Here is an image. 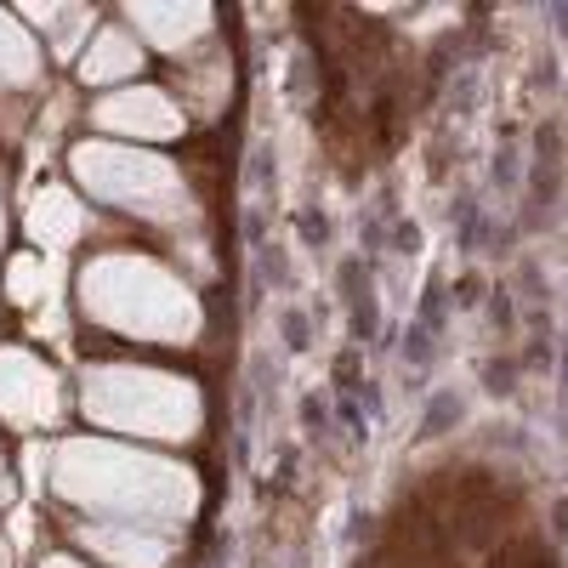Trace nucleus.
<instances>
[{
    "instance_id": "obj_10",
    "label": "nucleus",
    "mask_w": 568,
    "mask_h": 568,
    "mask_svg": "<svg viewBox=\"0 0 568 568\" xmlns=\"http://www.w3.org/2000/svg\"><path fill=\"white\" fill-rule=\"evenodd\" d=\"M142 58H149V45H142L125 23H103L98 34H91L85 58H80V80H85V85H114V91H120V85L136 80Z\"/></svg>"
},
{
    "instance_id": "obj_16",
    "label": "nucleus",
    "mask_w": 568,
    "mask_h": 568,
    "mask_svg": "<svg viewBox=\"0 0 568 568\" xmlns=\"http://www.w3.org/2000/svg\"><path fill=\"white\" fill-rule=\"evenodd\" d=\"M34 568H85V562H80V557H69V551H45Z\"/></svg>"
},
{
    "instance_id": "obj_7",
    "label": "nucleus",
    "mask_w": 568,
    "mask_h": 568,
    "mask_svg": "<svg viewBox=\"0 0 568 568\" xmlns=\"http://www.w3.org/2000/svg\"><path fill=\"white\" fill-rule=\"evenodd\" d=\"M74 546H85L109 568H171L176 562V535L149 529V524H80Z\"/></svg>"
},
{
    "instance_id": "obj_2",
    "label": "nucleus",
    "mask_w": 568,
    "mask_h": 568,
    "mask_svg": "<svg viewBox=\"0 0 568 568\" xmlns=\"http://www.w3.org/2000/svg\"><path fill=\"white\" fill-rule=\"evenodd\" d=\"M74 302L91 324L131 336V342L194 347L205 329V307L194 296V284L136 251H109L98 262H85L74 278Z\"/></svg>"
},
{
    "instance_id": "obj_9",
    "label": "nucleus",
    "mask_w": 568,
    "mask_h": 568,
    "mask_svg": "<svg viewBox=\"0 0 568 568\" xmlns=\"http://www.w3.org/2000/svg\"><path fill=\"white\" fill-rule=\"evenodd\" d=\"M23 233L45 251V256H58L69 245H80V233H85V205L69 182H40L29 205H23Z\"/></svg>"
},
{
    "instance_id": "obj_8",
    "label": "nucleus",
    "mask_w": 568,
    "mask_h": 568,
    "mask_svg": "<svg viewBox=\"0 0 568 568\" xmlns=\"http://www.w3.org/2000/svg\"><path fill=\"white\" fill-rule=\"evenodd\" d=\"M125 29L142 45L165 52V58H187L216 29V12L211 7H165V0H160V7H154V0H131V7H125Z\"/></svg>"
},
{
    "instance_id": "obj_5",
    "label": "nucleus",
    "mask_w": 568,
    "mask_h": 568,
    "mask_svg": "<svg viewBox=\"0 0 568 568\" xmlns=\"http://www.w3.org/2000/svg\"><path fill=\"white\" fill-rule=\"evenodd\" d=\"M0 420L12 433H52L63 420V375L29 347H0Z\"/></svg>"
},
{
    "instance_id": "obj_17",
    "label": "nucleus",
    "mask_w": 568,
    "mask_h": 568,
    "mask_svg": "<svg viewBox=\"0 0 568 568\" xmlns=\"http://www.w3.org/2000/svg\"><path fill=\"white\" fill-rule=\"evenodd\" d=\"M18 562H23V557L12 551V540H7V535H0V568H18Z\"/></svg>"
},
{
    "instance_id": "obj_18",
    "label": "nucleus",
    "mask_w": 568,
    "mask_h": 568,
    "mask_svg": "<svg viewBox=\"0 0 568 568\" xmlns=\"http://www.w3.org/2000/svg\"><path fill=\"white\" fill-rule=\"evenodd\" d=\"M0 251H7V194H0Z\"/></svg>"
},
{
    "instance_id": "obj_1",
    "label": "nucleus",
    "mask_w": 568,
    "mask_h": 568,
    "mask_svg": "<svg viewBox=\"0 0 568 568\" xmlns=\"http://www.w3.org/2000/svg\"><path fill=\"white\" fill-rule=\"evenodd\" d=\"M52 495L85 524L182 529L200 511V471L120 438H63L52 449Z\"/></svg>"
},
{
    "instance_id": "obj_12",
    "label": "nucleus",
    "mask_w": 568,
    "mask_h": 568,
    "mask_svg": "<svg viewBox=\"0 0 568 568\" xmlns=\"http://www.w3.org/2000/svg\"><path fill=\"white\" fill-rule=\"evenodd\" d=\"M40 80V40L23 29L18 12H0V85H34Z\"/></svg>"
},
{
    "instance_id": "obj_11",
    "label": "nucleus",
    "mask_w": 568,
    "mask_h": 568,
    "mask_svg": "<svg viewBox=\"0 0 568 568\" xmlns=\"http://www.w3.org/2000/svg\"><path fill=\"white\" fill-rule=\"evenodd\" d=\"M23 29H52V52L69 63V58H85V45L91 34H98V12H85V7H18Z\"/></svg>"
},
{
    "instance_id": "obj_15",
    "label": "nucleus",
    "mask_w": 568,
    "mask_h": 568,
    "mask_svg": "<svg viewBox=\"0 0 568 568\" xmlns=\"http://www.w3.org/2000/svg\"><path fill=\"white\" fill-rule=\"evenodd\" d=\"M12 506H18V489L7 478V455H0V511H12Z\"/></svg>"
},
{
    "instance_id": "obj_3",
    "label": "nucleus",
    "mask_w": 568,
    "mask_h": 568,
    "mask_svg": "<svg viewBox=\"0 0 568 568\" xmlns=\"http://www.w3.org/2000/svg\"><path fill=\"white\" fill-rule=\"evenodd\" d=\"M80 415L91 426H103V433H120V438L187 444L205 426V393L176 369L98 358L80 369Z\"/></svg>"
},
{
    "instance_id": "obj_13",
    "label": "nucleus",
    "mask_w": 568,
    "mask_h": 568,
    "mask_svg": "<svg viewBox=\"0 0 568 568\" xmlns=\"http://www.w3.org/2000/svg\"><path fill=\"white\" fill-rule=\"evenodd\" d=\"M52 291H58V273L45 267V256L23 251V256H12V262H7V296H12L18 307H40Z\"/></svg>"
},
{
    "instance_id": "obj_4",
    "label": "nucleus",
    "mask_w": 568,
    "mask_h": 568,
    "mask_svg": "<svg viewBox=\"0 0 568 568\" xmlns=\"http://www.w3.org/2000/svg\"><path fill=\"white\" fill-rule=\"evenodd\" d=\"M69 171L80 182V194H91L98 205H114V211H131L154 227H194L200 222V200L187 187V176L154 149L85 136L69 149Z\"/></svg>"
},
{
    "instance_id": "obj_14",
    "label": "nucleus",
    "mask_w": 568,
    "mask_h": 568,
    "mask_svg": "<svg viewBox=\"0 0 568 568\" xmlns=\"http://www.w3.org/2000/svg\"><path fill=\"white\" fill-rule=\"evenodd\" d=\"M0 535L12 540L18 557H29V551H34V511H29V506H12V511H7V529H0Z\"/></svg>"
},
{
    "instance_id": "obj_6",
    "label": "nucleus",
    "mask_w": 568,
    "mask_h": 568,
    "mask_svg": "<svg viewBox=\"0 0 568 568\" xmlns=\"http://www.w3.org/2000/svg\"><path fill=\"white\" fill-rule=\"evenodd\" d=\"M91 125H98L109 142H131V149H142V142H176L187 131V114L160 85H120V91H109V98H98Z\"/></svg>"
}]
</instances>
